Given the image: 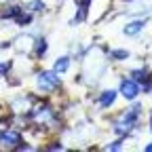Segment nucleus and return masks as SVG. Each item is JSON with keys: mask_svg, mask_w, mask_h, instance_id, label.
<instances>
[{"mask_svg": "<svg viewBox=\"0 0 152 152\" xmlns=\"http://www.w3.org/2000/svg\"><path fill=\"white\" fill-rule=\"evenodd\" d=\"M36 85H38L40 91L49 93V91H53V89H57L61 85V76L57 74L55 70H42V72H38V76H36Z\"/></svg>", "mask_w": 152, "mask_h": 152, "instance_id": "nucleus-1", "label": "nucleus"}, {"mask_svg": "<svg viewBox=\"0 0 152 152\" xmlns=\"http://www.w3.org/2000/svg\"><path fill=\"white\" fill-rule=\"evenodd\" d=\"M21 133L19 131H13V129H4L2 133H0V148H4V150H15L19 144H21Z\"/></svg>", "mask_w": 152, "mask_h": 152, "instance_id": "nucleus-2", "label": "nucleus"}, {"mask_svg": "<svg viewBox=\"0 0 152 152\" xmlns=\"http://www.w3.org/2000/svg\"><path fill=\"white\" fill-rule=\"evenodd\" d=\"M140 83H135L133 78H123L121 80V89H118V93L123 95V97L127 99V102H133L140 95Z\"/></svg>", "mask_w": 152, "mask_h": 152, "instance_id": "nucleus-3", "label": "nucleus"}, {"mask_svg": "<svg viewBox=\"0 0 152 152\" xmlns=\"http://www.w3.org/2000/svg\"><path fill=\"white\" fill-rule=\"evenodd\" d=\"M32 104H34V97L32 95H19V97L11 99V110L17 112V114H23V112H30L32 110Z\"/></svg>", "mask_w": 152, "mask_h": 152, "instance_id": "nucleus-4", "label": "nucleus"}, {"mask_svg": "<svg viewBox=\"0 0 152 152\" xmlns=\"http://www.w3.org/2000/svg\"><path fill=\"white\" fill-rule=\"evenodd\" d=\"M13 47H15L17 53H30L34 49V38L30 34H19L13 40Z\"/></svg>", "mask_w": 152, "mask_h": 152, "instance_id": "nucleus-5", "label": "nucleus"}, {"mask_svg": "<svg viewBox=\"0 0 152 152\" xmlns=\"http://www.w3.org/2000/svg\"><path fill=\"white\" fill-rule=\"evenodd\" d=\"M116 95L118 91H114V89H106L99 93V108L102 110H108L110 106H114V102H116Z\"/></svg>", "mask_w": 152, "mask_h": 152, "instance_id": "nucleus-6", "label": "nucleus"}, {"mask_svg": "<svg viewBox=\"0 0 152 152\" xmlns=\"http://www.w3.org/2000/svg\"><path fill=\"white\" fill-rule=\"evenodd\" d=\"M146 26H148L146 19H135V21H131V23H127V26L123 28V34H125V36H137Z\"/></svg>", "mask_w": 152, "mask_h": 152, "instance_id": "nucleus-7", "label": "nucleus"}, {"mask_svg": "<svg viewBox=\"0 0 152 152\" xmlns=\"http://www.w3.org/2000/svg\"><path fill=\"white\" fill-rule=\"evenodd\" d=\"M108 57L114 59V61H125V59H129V51L127 49H110Z\"/></svg>", "mask_w": 152, "mask_h": 152, "instance_id": "nucleus-8", "label": "nucleus"}, {"mask_svg": "<svg viewBox=\"0 0 152 152\" xmlns=\"http://www.w3.org/2000/svg\"><path fill=\"white\" fill-rule=\"evenodd\" d=\"M68 68H70V57H68V55L59 57V59L55 61V66H53V70H55L57 74H64V72H68Z\"/></svg>", "mask_w": 152, "mask_h": 152, "instance_id": "nucleus-9", "label": "nucleus"}, {"mask_svg": "<svg viewBox=\"0 0 152 152\" xmlns=\"http://www.w3.org/2000/svg\"><path fill=\"white\" fill-rule=\"evenodd\" d=\"M34 47H36V59H42L47 49H49V42H47V38H40V40L34 42Z\"/></svg>", "mask_w": 152, "mask_h": 152, "instance_id": "nucleus-10", "label": "nucleus"}, {"mask_svg": "<svg viewBox=\"0 0 152 152\" xmlns=\"http://www.w3.org/2000/svg\"><path fill=\"white\" fill-rule=\"evenodd\" d=\"M131 78L135 83H144L146 78H150L148 76V70L146 68H137V70H131Z\"/></svg>", "mask_w": 152, "mask_h": 152, "instance_id": "nucleus-11", "label": "nucleus"}, {"mask_svg": "<svg viewBox=\"0 0 152 152\" xmlns=\"http://www.w3.org/2000/svg\"><path fill=\"white\" fill-rule=\"evenodd\" d=\"M15 21H17V26H30V23H32V13H30V11L23 13V9H21V13L15 17Z\"/></svg>", "mask_w": 152, "mask_h": 152, "instance_id": "nucleus-12", "label": "nucleus"}, {"mask_svg": "<svg viewBox=\"0 0 152 152\" xmlns=\"http://www.w3.org/2000/svg\"><path fill=\"white\" fill-rule=\"evenodd\" d=\"M19 13H21V9H19V7H7L2 13H0V17H2V19H15Z\"/></svg>", "mask_w": 152, "mask_h": 152, "instance_id": "nucleus-13", "label": "nucleus"}, {"mask_svg": "<svg viewBox=\"0 0 152 152\" xmlns=\"http://www.w3.org/2000/svg\"><path fill=\"white\" fill-rule=\"evenodd\" d=\"M28 9H30V13H40V11H45V2L42 0H30Z\"/></svg>", "mask_w": 152, "mask_h": 152, "instance_id": "nucleus-14", "label": "nucleus"}, {"mask_svg": "<svg viewBox=\"0 0 152 152\" xmlns=\"http://www.w3.org/2000/svg\"><path fill=\"white\" fill-rule=\"evenodd\" d=\"M123 144H125V137H118V140H114L112 144H108V146H106V150H108V152H114V150H123Z\"/></svg>", "mask_w": 152, "mask_h": 152, "instance_id": "nucleus-15", "label": "nucleus"}, {"mask_svg": "<svg viewBox=\"0 0 152 152\" xmlns=\"http://www.w3.org/2000/svg\"><path fill=\"white\" fill-rule=\"evenodd\" d=\"M76 4H78L80 9H87V11H89V7H91V0H76Z\"/></svg>", "mask_w": 152, "mask_h": 152, "instance_id": "nucleus-16", "label": "nucleus"}, {"mask_svg": "<svg viewBox=\"0 0 152 152\" xmlns=\"http://www.w3.org/2000/svg\"><path fill=\"white\" fill-rule=\"evenodd\" d=\"M9 72V64H0V76H4Z\"/></svg>", "mask_w": 152, "mask_h": 152, "instance_id": "nucleus-17", "label": "nucleus"}, {"mask_svg": "<svg viewBox=\"0 0 152 152\" xmlns=\"http://www.w3.org/2000/svg\"><path fill=\"white\" fill-rule=\"evenodd\" d=\"M47 150H64V146H61V144H51Z\"/></svg>", "mask_w": 152, "mask_h": 152, "instance_id": "nucleus-18", "label": "nucleus"}, {"mask_svg": "<svg viewBox=\"0 0 152 152\" xmlns=\"http://www.w3.org/2000/svg\"><path fill=\"white\" fill-rule=\"evenodd\" d=\"M144 150H146V152H152V142H150V144H146V146H144Z\"/></svg>", "mask_w": 152, "mask_h": 152, "instance_id": "nucleus-19", "label": "nucleus"}, {"mask_svg": "<svg viewBox=\"0 0 152 152\" xmlns=\"http://www.w3.org/2000/svg\"><path fill=\"white\" fill-rule=\"evenodd\" d=\"M150 131H152V116H150Z\"/></svg>", "mask_w": 152, "mask_h": 152, "instance_id": "nucleus-20", "label": "nucleus"}]
</instances>
